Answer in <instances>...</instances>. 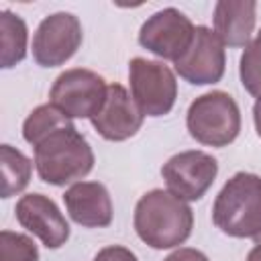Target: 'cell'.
I'll list each match as a JSON object with an SVG mask.
<instances>
[{
    "instance_id": "cell-1",
    "label": "cell",
    "mask_w": 261,
    "mask_h": 261,
    "mask_svg": "<svg viewBox=\"0 0 261 261\" xmlns=\"http://www.w3.org/2000/svg\"><path fill=\"white\" fill-rule=\"evenodd\" d=\"M133 226L137 237L151 249H173L190 239L194 212L188 202L173 196L169 190L155 188L139 198Z\"/></svg>"
},
{
    "instance_id": "cell-2",
    "label": "cell",
    "mask_w": 261,
    "mask_h": 261,
    "mask_svg": "<svg viewBox=\"0 0 261 261\" xmlns=\"http://www.w3.org/2000/svg\"><path fill=\"white\" fill-rule=\"evenodd\" d=\"M35 149V167L41 181L49 186H67L82 181L96 163L94 151L86 137L71 126L57 128Z\"/></svg>"
},
{
    "instance_id": "cell-3",
    "label": "cell",
    "mask_w": 261,
    "mask_h": 261,
    "mask_svg": "<svg viewBox=\"0 0 261 261\" xmlns=\"http://www.w3.org/2000/svg\"><path fill=\"white\" fill-rule=\"evenodd\" d=\"M212 222L228 237L255 239L261 232V177L237 171L214 198Z\"/></svg>"
},
{
    "instance_id": "cell-4",
    "label": "cell",
    "mask_w": 261,
    "mask_h": 261,
    "mask_svg": "<svg viewBox=\"0 0 261 261\" xmlns=\"http://www.w3.org/2000/svg\"><path fill=\"white\" fill-rule=\"evenodd\" d=\"M186 126L200 145L222 149L234 143L241 133V108L228 92L212 90L190 104Z\"/></svg>"
},
{
    "instance_id": "cell-5",
    "label": "cell",
    "mask_w": 261,
    "mask_h": 261,
    "mask_svg": "<svg viewBox=\"0 0 261 261\" xmlns=\"http://www.w3.org/2000/svg\"><path fill=\"white\" fill-rule=\"evenodd\" d=\"M130 96L145 116H165L177 100V80L169 65L155 59L133 57L128 63Z\"/></svg>"
},
{
    "instance_id": "cell-6",
    "label": "cell",
    "mask_w": 261,
    "mask_h": 261,
    "mask_svg": "<svg viewBox=\"0 0 261 261\" xmlns=\"http://www.w3.org/2000/svg\"><path fill=\"white\" fill-rule=\"evenodd\" d=\"M108 96L106 80L86 67L61 71L49 92V100L69 118H94Z\"/></svg>"
},
{
    "instance_id": "cell-7",
    "label": "cell",
    "mask_w": 261,
    "mask_h": 261,
    "mask_svg": "<svg viewBox=\"0 0 261 261\" xmlns=\"http://www.w3.org/2000/svg\"><path fill=\"white\" fill-rule=\"evenodd\" d=\"M218 175V161L200 149L179 151L171 155L163 167L161 177L167 190L184 202H198L212 188Z\"/></svg>"
},
{
    "instance_id": "cell-8",
    "label": "cell",
    "mask_w": 261,
    "mask_h": 261,
    "mask_svg": "<svg viewBox=\"0 0 261 261\" xmlns=\"http://www.w3.org/2000/svg\"><path fill=\"white\" fill-rule=\"evenodd\" d=\"M196 27L181 10L167 6L151 14L139 31V45L153 55L177 61L194 41Z\"/></svg>"
},
{
    "instance_id": "cell-9",
    "label": "cell",
    "mask_w": 261,
    "mask_h": 261,
    "mask_svg": "<svg viewBox=\"0 0 261 261\" xmlns=\"http://www.w3.org/2000/svg\"><path fill=\"white\" fill-rule=\"evenodd\" d=\"M84 39L82 22L71 12L45 16L33 35V59L41 67H59L69 61Z\"/></svg>"
},
{
    "instance_id": "cell-10",
    "label": "cell",
    "mask_w": 261,
    "mask_h": 261,
    "mask_svg": "<svg viewBox=\"0 0 261 261\" xmlns=\"http://www.w3.org/2000/svg\"><path fill=\"white\" fill-rule=\"evenodd\" d=\"M173 65L175 73L192 86L218 84L226 69L224 43L210 27L198 24L192 45Z\"/></svg>"
},
{
    "instance_id": "cell-11",
    "label": "cell",
    "mask_w": 261,
    "mask_h": 261,
    "mask_svg": "<svg viewBox=\"0 0 261 261\" xmlns=\"http://www.w3.org/2000/svg\"><path fill=\"white\" fill-rule=\"evenodd\" d=\"M18 224L35 234L47 249H59L69 239V222L59 210V206L45 194L31 192L24 194L14 208Z\"/></svg>"
},
{
    "instance_id": "cell-12",
    "label": "cell",
    "mask_w": 261,
    "mask_h": 261,
    "mask_svg": "<svg viewBox=\"0 0 261 261\" xmlns=\"http://www.w3.org/2000/svg\"><path fill=\"white\" fill-rule=\"evenodd\" d=\"M143 120L145 114L137 106L130 92L120 84H110L102 110L90 122L102 139L120 143L135 137L141 130Z\"/></svg>"
},
{
    "instance_id": "cell-13",
    "label": "cell",
    "mask_w": 261,
    "mask_h": 261,
    "mask_svg": "<svg viewBox=\"0 0 261 261\" xmlns=\"http://www.w3.org/2000/svg\"><path fill=\"white\" fill-rule=\"evenodd\" d=\"M69 218L84 228H106L112 222V198L100 181L71 184L63 194Z\"/></svg>"
},
{
    "instance_id": "cell-14",
    "label": "cell",
    "mask_w": 261,
    "mask_h": 261,
    "mask_svg": "<svg viewBox=\"0 0 261 261\" xmlns=\"http://www.w3.org/2000/svg\"><path fill=\"white\" fill-rule=\"evenodd\" d=\"M214 33L218 39L232 47H247L255 22H257V2L253 0H220L214 4Z\"/></svg>"
},
{
    "instance_id": "cell-15",
    "label": "cell",
    "mask_w": 261,
    "mask_h": 261,
    "mask_svg": "<svg viewBox=\"0 0 261 261\" xmlns=\"http://www.w3.org/2000/svg\"><path fill=\"white\" fill-rule=\"evenodd\" d=\"M29 29L12 10H0V67L10 69L27 57Z\"/></svg>"
},
{
    "instance_id": "cell-16",
    "label": "cell",
    "mask_w": 261,
    "mask_h": 261,
    "mask_svg": "<svg viewBox=\"0 0 261 261\" xmlns=\"http://www.w3.org/2000/svg\"><path fill=\"white\" fill-rule=\"evenodd\" d=\"M33 163L22 151H18L12 145H2L0 147V169H2V190L0 196L12 198L16 194H20L33 175Z\"/></svg>"
},
{
    "instance_id": "cell-17",
    "label": "cell",
    "mask_w": 261,
    "mask_h": 261,
    "mask_svg": "<svg viewBox=\"0 0 261 261\" xmlns=\"http://www.w3.org/2000/svg\"><path fill=\"white\" fill-rule=\"evenodd\" d=\"M71 118L65 116L57 106H53L51 102L49 104H41L37 106L22 122V139L35 147L39 145L45 137H49L51 133H55L57 128H63V126H71Z\"/></svg>"
},
{
    "instance_id": "cell-18",
    "label": "cell",
    "mask_w": 261,
    "mask_h": 261,
    "mask_svg": "<svg viewBox=\"0 0 261 261\" xmlns=\"http://www.w3.org/2000/svg\"><path fill=\"white\" fill-rule=\"evenodd\" d=\"M239 77L251 96L261 98V29L243 49L239 61Z\"/></svg>"
},
{
    "instance_id": "cell-19",
    "label": "cell",
    "mask_w": 261,
    "mask_h": 261,
    "mask_svg": "<svg viewBox=\"0 0 261 261\" xmlns=\"http://www.w3.org/2000/svg\"><path fill=\"white\" fill-rule=\"evenodd\" d=\"M0 261H39L37 243L22 232H0Z\"/></svg>"
},
{
    "instance_id": "cell-20",
    "label": "cell",
    "mask_w": 261,
    "mask_h": 261,
    "mask_svg": "<svg viewBox=\"0 0 261 261\" xmlns=\"http://www.w3.org/2000/svg\"><path fill=\"white\" fill-rule=\"evenodd\" d=\"M94 261H139L137 255L122 245H108L94 255Z\"/></svg>"
},
{
    "instance_id": "cell-21",
    "label": "cell",
    "mask_w": 261,
    "mask_h": 261,
    "mask_svg": "<svg viewBox=\"0 0 261 261\" xmlns=\"http://www.w3.org/2000/svg\"><path fill=\"white\" fill-rule=\"evenodd\" d=\"M163 261H210L202 251L192 249V247H179L173 253H169Z\"/></svg>"
},
{
    "instance_id": "cell-22",
    "label": "cell",
    "mask_w": 261,
    "mask_h": 261,
    "mask_svg": "<svg viewBox=\"0 0 261 261\" xmlns=\"http://www.w3.org/2000/svg\"><path fill=\"white\" fill-rule=\"evenodd\" d=\"M253 122H255L257 135L261 137V98H257L255 104H253Z\"/></svg>"
},
{
    "instance_id": "cell-23",
    "label": "cell",
    "mask_w": 261,
    "mask_h": 261,
    "mask_svg": "<svg viewBox=\"0 0 261 261\" xmlns=\"http://www.w3.org/2000/svg\"><path fill=\"white\" fill-rule=\"evenodd\" d=\"M247 261H261V243H259V245H255V247L249 251Z\"/></svg>"
},
{
    "instance_id": "cell-24",
    "label": "cell",
    "mask_w": 261,
    "mask_h": 261,
    "mask_svg": "<svg viewBox=\"0 0 261 261\" xmlns=\"http://www.w3.org/2000/svg\"><path fill=\"white\" fill-rule=\"evenodd\" d=\"M253 241H255V245H259V243H261V232H259V234H257Z\"/></svg>"
}]
</instances>
